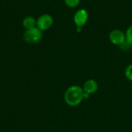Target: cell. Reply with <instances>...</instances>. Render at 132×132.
<instances>
[{
    "label": "cell",
    "mask_w": 132,
    "mask_h": 132,
    "mask_svg": "<svg viewBox=\"0 0 132 132\" xmlns=\"http://www.w3.org/2000/svg\"><path fill=\"white\" fill-rule=\"evenodd\" d=\"M125 37H126V42L132 46V26H131L127 29L125 33Z\"/></svg>",
    "instance_id": "cell-8"
},
{
    "label": "cell",
    "mask_w": 132,
    "mask_h": 132,
    "mask_svg": "<svg viewBox=\"0 0 132 132\" xmlns=\"http://www.w3.org/2000/svg\"><path fill=\"white\" fill-rule=\"evenodd\" d=\"M89 15L86 9H79L73 15V22L77 27H83L88 21Z\"/></svg>",
    "instance_id": "cell-4"
},
{
    "label": "cell",
    "mask_w": 132,
    "mask_h": 132,
    "mask_svg": "<svg viewBox=\"0 0 132 132\" xmlns=\"http://www.w3.org/2000/svg\"><path fill=\"white\" fill-rule=\"evenodd\" d=\"M80 0H64L65 4L70 8H75L79 5Z\"/></svg>",
    "instance_id": "cell-9"
},
{
    "label": "cell",
    "mask_w": 132,
    "mask_h": 132,
    "mask_svg": "<svg viewBox=\"0 0 132 132\" xmlns=\"http://www.w3.org/2000/svg\"><path fill=\"white\" fill-rule=\"evenodd\" d=\"M22 26L26 29H30L36 27V19L31 15L25 17L22 20Z\"/></svg>",
    "instance_id": "cell-7"
},
{
    "label": "cell",
    "mask_w": 132,
    "mask_h": 132,
    "mask_svg": "<svg viewBox=\"0 0 132 132\" xmlns=\"http://www.w3.org/2000/svg\"><path fill=\"white\" fill-rule=\"evenodd\" d=\"M43 39V31L37 27L26 29L23 34V39L29 44H35L40 42Z\"/></svg>",
    "instance_id": "cell-2"
},
{
    "label": "cell",
    "mask_w": 132,
    "mask_h": 132,
    "mask_svg": "<svg viewBox=\"0 0 132 132\" xmlns=\"http://www.w3.org/2000/svg\"><path fill=\"white\" fill-rule=\"evenodd\" d=\"M98 89L97 83L94 80H88L85 82L84 85V93H87L88 94H94Z\"/></svg>",
    "instance_id": "cell-6"
},
{
    "label": "cell",
    "mask_w": 132,
    "mask_h": 132,
    "mask_svg": "<svg viewBox=\"0 0 132 132\" xmlns=\"http://www.w3.org/2000/svg\"><path fill=\"white\" fill-rule=\"evenodd\" d=\"M53 24V19L50 14L41 15L36 19V27L41 31L48 30Z\"/></svg>",
    "instance_id": "cell-3"
},
{
    "label": "cell",
    "mask_w": 132,
    "mask_h": 132,
    "mask_svg": "<svg viewBox=\"0 0 132 132\" xmlns=\"http://www.w3.org/2000/svg\"><path fill=\"white\" fill-rule=\"evenodd\" d=\"M84 91L79 86H71L70 87L64 94L65 102L71 107H75L80 104L84 97Z\"/></svg>",
    "instance_id": "cell-1"
},
{
    "label": "cell",
    "mask_w": 132,
    "mask_h": 132,
    "mask_svg": "<svg viewBox=\"0 0 132 132\" xmlns=\"http://www.w3.org/2000/svg\"><path fill=\"white\" fill-rule=\"evenodd\" d=\"M109 39L113 44L117 46H121L126 41L125 33L120 29L112 30L109 34Z\"/></svg>",
    "instance_id": "cell-5"
},
{
    "label": "cell",
    "mask_w": 132,
    "mask_h": 132,
    "mask_svg": "<svg viewBox=\"0 0 132 132\" xmlns=\"http://www.w3.org/2000/svg\"><path fill=\"white\" fill-rule=\"evenodd\" d=\"M125 73L126 78L132 81V64H130L127 67V68L125 69Z\"/></svg>",
    "instance_id": "cell-10"
}]
</instances>
